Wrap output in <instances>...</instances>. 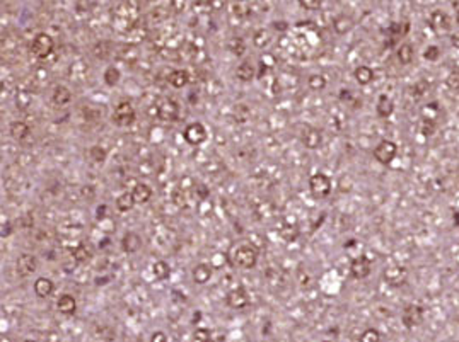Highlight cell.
Instances as JSON below:
<instances>
[{
	"mask_svg": "<svg viewBox=\"0 0 459 342\" xmlns=\"http://www.w3.org/2000/svg\"><path fill=\"white\" fill-rule=\"evenodd\" d=\"M258 262V252L251 245H241L234 250V264L243 269H251Z\"/></svg>",
	"mask_w": 459,
	"mask_h": 342,
	"instance_id": "obj_1",
	"label": "cell"
},
{
	"mask_svg": "<svg viewBox=\"0 0 459 342\" xmlns=\"http://www.w3.org/2000/svg\"><path fill=\"white\" fill-rule=\"evenodd\" d=\"M309 189L314 198L319 199L326 198V196H329V192H331V179L323 172L313 174L309 179Z\"/></svg>",
	"mask_w": 459,
	"mask_h": 342,
	"instance_id": "obj_2",
	"label": "cell"
},
{
	"mask_svg": "<svg viewBox=\"0 0 459 342\" xmlns=\"http://www.w3.org/2000/svg\"><path fill=\"white\" fill-rule=\"evenodd\" d=\"M53 38H51L50 34H46V32H39L38 36L35 38L31 44V51L33 55H35L36 58H39V60H44V58H48L51 55V51H53Z\"/></svg>",
	"mask_w": 459,
	"mask_h": 342,
	"instance_id": "obj_3",
	"label": "cell"
},
{
	"mask_svg": "<svg viewBox=\"0 0 459 342\" xmlns=\"http://www.w3.org/2000/svg\"><path fill=\"white\" fill-rule=\"evenodd\" d=\"M396 154H398V147L391 140H383L374 148V158L379 163H383V165H389L394 160Z\"/></svg>",
	"mask_w": 459,
	"mask_h": 342,
	"instance_id": "obj_4",
	"label": "cell"
},
{
	"mask_svg": "<svg viewBox=\"0 0 459 342\" xmlns=\"http://www.w3.org/2000/svg\"><path fill=\"white\" fill-rule=\"evenodd\" d=\"M383 280L386 284L393 286V288H399L408 281V269L403 266H389L383 271Z\"/></svg>",
	"mask_w": 459,
	"mask_h": 342,
	"instance_id": "obj_5",
	"label": "cell"
},
{
	"mask_svg": "<svg viewBox=\"0 0 459 342\" xmlns=\"http://www.w3.org/2000/svg\"><path fill=\"white\" fill-rule=\"evenodd\" d=\"M133 121H135V109H133L132 104L127 102V101L118 104L116 109H114V113H113L114 124L125 128V126H130Z\"/></svg>",
	"mask_w": 459,
	"mask_h": 342,
	"instance_id": "obj_6",
	"label": "cell"
},
{
	"mask_svg": "<svg viewBox=\"0 0 459 342\" xmlns=\"http://www.w3.org/2000/svg\"><path fill=\"white\" fill-rule=\"evenodd\" d=\"M401 322L406 329H415L424 323V308L418 305H408L401 313Z\"/></svg>",
	"mask_w": 459,
	"mask_h": 342,
	"instance_id": "obj_7",
	"label": "cell"
},
{
	"mask_svg": "<svg viewBox=\"0 0 459 342\" xmlns=\"http://www.w3.org/2000/svg\"><path fill=\"white\" fill-rule=\"evenodd\" d=\"M183 136L188 143L193 145V147H197V145H202L203 141L207 140V129L202 123L195 121V123H190V124L184 128Z\"/></svg>",
	"mask_w": 459,
	"mask_h": 342,
	"instance_id": "obj_8",
	"label": "cell"
},
{
	"mask_svg": "<svg viewBox=\"0 0 459 342\" xmlns=\"http://www.w3.org/2000/svg\"><path fill=\"white\" fill-rule=\"evenodd\" d=\"M177 114H179V106L176 101L169 97H164L157 102V116L162 121H176Z\"/></svg>",
	"mask_w": 459,
	"mask_h": 342,
	"instance_id": "obj_9",
	"label": "cell"
},
{
	"mask_svg": "<svg viewBox=\"0 0 459 342\" xmlns=\"http://www.w3.org/2000/svg\"><path fill=\"white\" fill-rule=\"evenodd\" d=\"M299 136H301L302 145H304L306 148H309V150H316V148H319L321 141H323L321 131L316 128H313V126H304V129H302V133H299Z\"/></svg>",
	"mask_w": 459,
	"mask_h": 342,
	"instance_id": "obj_10",
	"label": "cell"
},
{
	"mask_svg": "<svg viewBox=\"0 0 459 342\" xmlns=\"http://www.w3.org/2000/svg\"><path fill=\"white\" fill-rule=\"evenodd\" d=\"M225 303H227L231 308H234V310H241V308H244V307L249 305V296H247L246 289L239 286V288H234L232 291L227 293V296H225Z\"/></svg>",
	"mask_w": 459,
	"mask_h": 342,
	"instance_id": "obj_11",
	"label": "cell"
},
{
	"mask_svg": "<svg viewBox=\"0 0 459 342\" xmlns=\"http://www.w3.org/2000/svg\"><path fill=\"white\" fill-rule=\"evenodd\" d=\"M371 261L365 255H358L350 264V273L355 280H365L371 274Z\"/></svg>",
	"mask_w": 459,
	"mask_h": 342,
	"instance_id": "obj_12",
	"label": "cell"
},
{
	"mask_svg": "<svg viewBox=\"0 0 459 342\" xmlns=\"http://www.w3.org/2000/svg\"><path fill=\"white\" fill-rule=\"evenodd\" d=\"M36 267H38V261H36V257L31 254L19 255V259H17V262H16L17 274H19L21 278H29L36 271Z\"/></svg>",
	"mask_w": 459,
	"mask_h": 342,
	"instance_id": "obj_13",
	"label": "cell"
},
{
	"mask_svg": "<svg viewBox=\"0 0 459 342\" xmlns=\"http://www.w3.org/2000/svg\"><path fill=\"white\" fill-rule=\"evenodd\" d=\"M142 247V239H140L139 233L135 232H127L121 239V249H123L127 254H135Z\"/></svg>",
	"mask_w": 459,
	"mask_h": 342,
	"instance_id": "obj_14",
	"label": "cell"
},
{
	"mask_svg": "<svg viewBox=\"0 0 459 342\" xmlns=\"http://www.w3.org/2000/svg\"><path fill=\"white\" fill-rule=\"evenodd\" d=\"M430 26L435 31L446 32L451 29V19L446 12H442V10H434V12L430 14Z\"/></svg>",
	"mask_w": 459,
	"mask_h": 342,
	"instance_id": "obj_15",
	"label": "cell"
},
{
	"mask_svg": "<svg viewBox=\"0 0 459 342\" xmlns=\"http://www.w3.org/2000/svg\"><path fill=\"white\" fill-rule=\"evenodd\" d=\"M191 276H193V281L197 284H207L210 281V278H212V267L207 266V264H197L193 267Z\"/></svg>",
	"mask_w": 459,
	"mask_h": 342,
	"instance_id": "obj_16",
	"label": "cell"
},
{
	"mask_svg": "<svg viewBox=\"0 0 459 342\" xmlns=\"http://www.w3.org/2000/svg\"><path fill=\"white\" fill-rule=\"evenodd\" d=\"M57 308H58V311L60 313H64V315H73L77 311V302H75V298L73 296H70V295H62L60 298H58V302H57Z\"/></svg>",
	"mask_w": 459,
	"mask_h": 342,
	"instance_id": "obj_17",
	"label": "cell"
},
{
	"mask_svg": "<svg viewBox=\"0 0 459 342\" xmlns=\"http://www.w3.org/2000/svg\"><path fill=\"white\" fill-rule=\"evenodd\" d=\"M376 111H377V116L383 118V120H386V118H389L391 114H393L394 111V104L391 101L388 95H381L379 101H377V106H376Z\"/></svg>",
	"mask_w": 459,
	"mask_h": 342,
	"instance_id": "obj_18",
	"label": "cell"
},
{
	"mask_svg": "<svg viewBox=\"0 0 459 342\" xmlns=\"http://www.w3.org/2000/svg\"><path fill=\"white\" fill-rule=\"evenodd\" d=\"M35 293L39 298H46L53 293V281L48 278H38L35 282Z\"/></svg>",
	"mask_w": 459,
	"mask_h": 342,
	"instance_id": "obj_19",
	"label": "cell"
},
{
	"mask_svg": "<svg viewBox=\"0 0 459 342\" xmlns=\"http://www.w3.org/2000/svg\"><path fill=\"white\" fill-rule=\"evenodd\" d=\"M132 194H133V198H135V203H147L152 198V189H150V186L140 182V184H137L135 187H133Z\"/></svg>",
	"mask_w": 459,
	"mask_h": 342,
	"instance_id": "obj_20",
	"label": "cell"
},
{
	"mask_svg": "<svg viewBox=\"0 0 459 342\" xmlns=\"http://www.w3.org/2000/svg\"><path fill=\"white\" fill-rule=\"evenodd\" d=\"M72 99V92L65 87V85H57L53 91V102L57 106H65V104L70 102Z\"/></svg>",
	"mask_w": 459,
	"mask_h": 342,
	"instance_id": "obj_21",
	"label": "cell"
},
{
	"mask_svg": "<svg viewBox=\"0 0 459 342\" xmlns=\"http://www.w3.org/2000/svg\"><path fill=\"white\" fill-rule=\"evenodd\" d=\"M353 28V19H352L350 16H338L333 22V29H335L338 34H345V32H349L350 29Z\"/></svg>",
	"mask_w": 459,
	"mask_h": 342,
	"instance_id": "obj_22",
	"label": "cell"
},
{
	"mask_svg": "<svg viewBox=\"0 0 459 342\" xmlns=\"http://www.w3.org/2000/svg\"><path fill=\"white\" fill-rule=\"evenodd\" d=\"M355 80L358 82L360 85H367L371 84L374 80V72L371 66H365V65H360L355 68Z\"/></svg>",
	"mask_w": 459,
	"mask_h": 342,
	"instance_id": "obj_23",
	"label": "cell"
},
{
	"mask_svg": "<svg viewBox=\"0 0 459 342\" xmlns=\"http://www.w3.org/2000/svg\"><path fill=\"white\" fill-rule=\"evenodd\" d=\"M254 66L251 65L249 62H243L241 65L238 66V70H236V77H238L239 80L243 82H249L254 79Z\"/></svg>",
	"mask_w": 459,
	"mask_h": 342,
	"instance_id": "obj_24",
	"label": "cell"
},
{
	"mask_svg": "<svg viewBox=\"0 0 459 342\" xmlns=\"http://www.w3.org/2000/svg\"><path fill=\"white\" fill-rule=\"evenodd\" d=\"M168 80H169V84H171L173 87L181 89V87H184V85L188 84V72H186V70H173V72L169 73Z\"/></svg>",
	"mask_w": 459,
	"mask_h": 342,
	"instance_id": "obj_25",
	"label": "cell"
},
{
	"mask_svg": "<svg viewBox=\"0 0 459 342\" xmlns=\"http://www.w3.org/2000/svg\"><path fill=\"white\" fill-rule=\"evenodd\" d=\"M152 273H154L155 280L164 281V280H168L169 274H171V267H169V264L166 261H155L152 266Z\"/></svg>",
	"mask_w": 459,
	"mask_h": 342,
	"instance_id": "obj_26",
	"label": "cell"
},
{
	"mask_svg": "<svg viewBox=\"0 0 459 342\" xmlns=\"http://www.w3.org/2000/svg\"><path fill=\"white\" fill-rule=\"evenodd\" d=\"M29 133H31V129H29V126L24 121H14L10 124V135L16 140H24Z\"/></svg>",
	"mask_w": 459,
	"mask_h": 342,
	"instance_id": "obj_27",
	"label": "cell"
},
{
	"mask_svg": "<svg viewBox=\"0 0 459 342\" xmlns=\"http://www.w3.org/2000/svg\"><path fill=\"white\" fill-rule=\"evenodd\" d=\"M398 60L401 65H410L413 62V46L410 43H403L398 48Z\"/></svg>",
	"mask_w": 459,
	"mask_h": 342,
	"instance_id": "obj_28",
	"label": "cell"
},
{
	"mask_svg": "<svg viewBox=\"0 0 459 342\" xmlns=\"http://www.w3.org/2000/svg\"><path fill=\"white\" fill-rule=\"evenodd\" d=\"M133 206H135V198H133L132 192H123L116 199V208L120 211H130Z\"/></svg>",
	"mask_w": 459,
	"mask_h": 342,
	"instance_id": "obj_29",
	"label": "cell"
},
{
	"mask_svg": "<svg viewBox=\"0 0 459 342\" xmlns=\"http://www.w3.org/2000/svg\"><path fill=\"white\" fill-rule=\"evenodd\" d=\"M89 158H91L94 163H103L106 160V150L105 148H101L99 145H94V147L89 148Z\"/></svg>",
	"mask_w": 459,
	"mask_h": 342,
	"instance_id": "obj_30",
	"label": "cell"
},
{
	"mask_svg": "<svg viewBox=\"0 0 459 342\" xmlns=\"http://www.w3.org/2000/svg\"><path fill=\"white\" fill-rule=\"evenodd\" d=\"M120 70L116 68V66H108L105 72V82L106 85H109V87H114V85L120 82Z\"/></svg>",
	"mask_w": 459,
	"mask_h": 342,
	"instance_id": "obj_31",
	"label": "cell"
},
{
	"mask_svg": "<svg viewBox=\"0 0 459 342\" xmlns=\"http://www.w3.org/2000/svg\"><path fill=\"white\" fill-rule=\"evenodd\" d=\"M307 84H309V87L313 89V91H323L324 87H326V79H324L323 75H311L309 80H307Z\"/></svg>",
	"mask_w": 459,
	"mask_h": 342,
	"instance_id": "obj_32",
	"label": "cell"
},
{
	"mask_svg": "<svg viewBox=\"0 0 459 342\" xmlns=\"http://www.w3.org/2000/svg\"><path fill=\"white\" fill-rule=\"evenodd\" d=\"M360 342H381V334L376 329H365L360 334Z\"/></svg>",
	"mask_w": 459,
	"mask_h": 342,
	"instance_id": "obj_33",
	"label": "cell"
},
{
	"mask_svg": "<svg viewBox=\"0 0 459 342\" xmlns=\"http://www.w3.org/2000/svg\"><path fill=\"white\" fill-rule=\"evenodd\" d=\"M73 254V259H75L77 262H86L91 259V252L87 250L86 245H79V247L75 249V250L72 252Z\"/></svg>",
	"mask_w": 459,
	"mask_h": 342,
	"instance_id": "obj_34",
	"label": "cell"
},
{
	"mask_svg": "<svg viewBox=\"0 0 459 342\" xmlns=\"http://www.w3.org/2000/svg\"><path fill=\"white\" fill-rule=\"evenodd\" d=\"M212 341V334H210L209 329H197L193 332V342H210Z\"/></svg>",
	"mask_w": 459,
	"mask_h": 342,
	"instance_id": "obj_35",
	"label": "cell"
},
{
	"mask_svg": "<svg viewBox=\"0 0 459 342\" xmlns=\"http://www.w3.org/2000/svg\"><path fill=\"white\" fill-rule=\"evenodd\" d=\"M229 48H231V51L234 55H243L244 53V41L241 39V38L231 39V43H229Z\"/></svg>",
	"mask_w": 459,
	"mask_h": 342,
	"instance_id": "obj_36",
	"label": "cell"
},
{
	"mask_svg": "<svg viewBox=\"0 0 459 342\" xmlns=\"http://www.w3.org/2000/svg\"><path fill=\"white\" fill-rule=\"evenodd\" d=\"M439 57H440L439 46H428L427 50H425V53H424V58H425V60H428V62L439 60Z\"/></svg>",
	"mask_w": 459,
	"mask_h": 342,
	"instance_id": "obj_37",
	"label": "cell"
},
{
	"mask_svg": "<svg viewBox=\"0 0 459 342\" xmlns=\"http://www.w3.org/2000/svg\"><path fill=\"white\" fill-rule=\"evenodd\" d=\"M254 44H256L258 48H263L266 43H268V32L265 31V29H260V31H256V34H254Z\"/></svg>",
	"mask_w": 459,
	"mask_h": 342,
	"instance_id": "obj_38",
	"label": "cell"
},
{
	"mask_svg": "<svg viewBox=\"0 0 459 342\" xmlns=\"http://www.w3.org/2000/svg\"><path fill=\"white\" fill-rule=\"evenodd\" d=\"M447 85L451 89H459V68L453 70V72L447 75Z\"/></svg>",
	"mask_w": 459,
	"mask_h": 342,
	"instance_id": "obj_39",
	"label": "cell"
},
{
	"mask_svg": "<svg viewBox=\"0 0 459 342\" xmlns=\"http://www.w3.org/2000/svg\"><path fill=\"white\" fill-rule=\"evenodd\" d=\"M299 5H301L302 9H307V10H316L321 7V2L319 0H301Z\"/></svg>",
	"mask_w": 459,
	"mask_h": 342,
	"instance_id": "obj_40",
	"label": "cell"
},
{
	"mask_svg": "<svg viewBox=\"0 0 459 342\" xmlns=\"http://www.w3.org/2000/svg\"><path fill=\"white\" fill-rule=\"evenodd\" d=\"M427 89H428V84L425 80H420L418 84L413 87V92L412 94L415 95V97H420V95H424L425 92H427Z\"/></svg>",
	"mask_w": 459,
	"mask_h": 342,
	"instance_id": "obj_41",
	"label": "cell"
},
{
	"mask_svg": "<svg viewBox=\"0 0 459 342\" xmlns=\"http://www.w3.org/2000/svg\"><path fill=\"white\" fill-rule=\"evenodd\" d=\"M195 192H197V194H198V198L203 201V199H207V198H209L210 189L207 187L205 184H197V186H195Z\"/></svg>",
	"mask_w": 459,
	"mask_h": 342,
	"instance_id": "obj_42",
	"label": "cell"
},
{
	"mask_svg": "<svg viewBox=\"0 0 459 342\" xmlns=\"http://www.w3.org/2000/svg\"><path fill=\"white\" fill-rule=\"evenodd\" d=\"M150 342H168V336H166L162 330H157V332L152 334V337H150Z\"/></svg>",
	"mask_w": 459,
	"mask_h": 342,
	"instance_id": "obj_43",
	"label": "cell"
},
{
	"mask_svg": "<svg viewBox=\"0 0 459 342\" xmlns=\"http://www.w3.org/2000/svg\"><path fill=\"white\" fill-rule=\"evenodd\" d=\"M24 95H26V92H19V94H17V107H28L29 106V97L22 99Z\"/></svg>",
	"mask_w": 459,
	"mask_h": 342,
	"instance_id": "obj_44",
	"label": "cell"
},
{
	"mask_svg": "<svg viewBox=\"0 0 459 342\" xmlns=\"http://www.w3.org/2000/svg\"><path fill=\"white\" fill-rule=\"evenodd\" d=\"M10 232H12V225H10V221H5V223L2 225V239L9 237Z\"/></svg>",
	"mask_w": 459,
	"mask_h": 342,
	"instance_id": "obj_45",
	"label": "cell"
},
{
	"mask_svg": "<svg viewBox=\"0 0 459 342\" xmlns=\"http://www.w3.org/2000/svg\"><path fill=\"white\" fill-rule=\"evenodd\" d=\"M273 28H275L277 31H285V29H288V24H287V22H283V21L273 22Z\"/></svg>",
	"mask_w": 459,
	"mask_h": 342,
	"instance_id": "obj_46",
	"label": "cell"
},
{
	"mask_svg": "<svg viewBox=\"0 0 459 342\" xmlns=\"http://www.w3.org/2000/svg\"><path fill=\"white\" fill-rule=\"evenodd\" d=\"M106 210H108V208H106V204H103V206H99V208H98V220H101V218H105V217H106V215H105V213H106Z\"/></svg>",
	"mask_w": 459,
	"mask_h": 342,
	"instance_id": "obj_47",
	"label": "cell"
},
{
	"mask_svg": "<svg viewBox=\"0 0 459 342\" xmlns=\"http://www.w3.org/2000/svg\"><path fill=\"white\" fill-rule=\"evenodd\" d=\"M340 99H342V101H347V99H350V91H345V89H343L342 94H340Z\"/></svg>",
	"mask_w": 459,
	"mask_h": 342,
	"instance_id": "obj_48",
	"label": "cell"
},
{
	"mask_svg": "<svg viewBox=\"0 0 459 342\" xmlns=\"http://www.w3.org/2000/svg\"><path fill=\"white\" fill-rule=\"evenodd\" d=\"M24 342H36V341H33V339H26Z\"/></svg>",
	"mask_w": 459,
	"mask_h": 342,
	"instance_id": "obj_49",
	"label": "cell"
}]
</instances>
